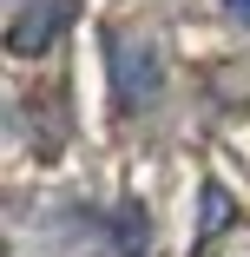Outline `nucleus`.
Masks as SVG:
<instances>
[{
	"label": "nucleus",
	"mask_w": 250,
	"mask_h": 257,
	"mask_svg": "<svg viewBox=\"0 0 250 257\" xmlns=\"http://www.w3.org/2000/svg\"><path fill=\"white\" fill-rule=\"evenodd\" d=\"M112 86H119V106H132V99H152V92H158V60H152V46L112 40Z\"/></svg>",
	"instance_id": "obj_1"
},
{
	"label": "nucleus",
	"mask_w": 250,
	"mask_h": 257,
	"mask_svg": "<svg viewBox=\"0 0 250 257\" xmlns=\"http://www.w3.org/2000/svg\"><path fill=\"white\" fill-rule=\"evenodd\" d=\"M66 20H73V0H33L27 14H14V27H7V46H14V53H40V46L53 40Z\"/></svg>",
	"instance_id": "obj_2"
},
{
	"label": "nucleus",
	"mask_w": 250,
	"mask_h": 257,
	"mask_svg": "<svg viewBox=\"0 0 250 257\" xmlns=\"http://www.w3.org/2000/svg\"><path fill=\"white\" fill-rule=\"evenodd\" d=\"M224 218H230V198L224 191H204V231H224Z\"/></svg>",
	"instance_id": "obj_3"
},
{
	"label": "nucleus",
	"mask_w": 250,
	"mask_h": 257,
	"mask_svg": "<svg viewBox=\"0 0 250 257\" xmlns=\"http://www.w3.org/2000/svg\"><path fill=\"white\" fill-rule=\"evenodd\" d=\"M224 7H230V20H243V27H250V0H224Z\"/></svg>",
	"instance_id": "obj_4"
}]
</instances>
